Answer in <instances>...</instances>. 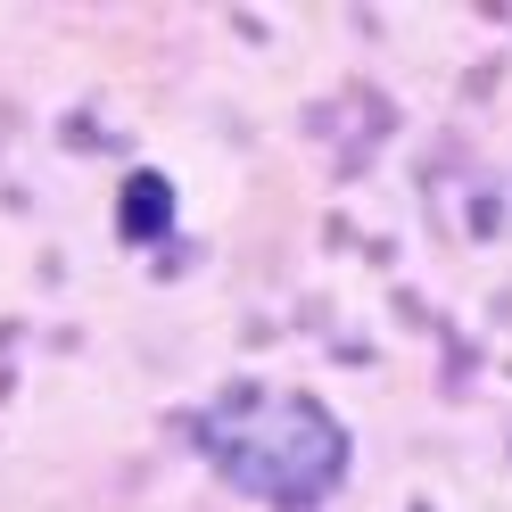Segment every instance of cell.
<instances>
[{"label": "cell", "mask_w": 512, "mask_h": 512, "mask_svg": "<svg viewBox=\"0 0 512 512\" xmlns=\"http://www.w3.org/2000/svg\"><path fill=\"white\" fill-rule=\"evenodd\" d=\"M199 455L256 504L314 512L347 479V430H339V413L314 405L306 389L240 380V389H223L199 413Z\"/></svg>", "instance_id": "1"}, {"label": "cell", "mask_w": 512, "mask_h": 512, "mask_svg": "<svg viewBox=\"0 0 512 512\" xmlns=\"http://www.w3.org/2000/svg\"><path fill=\"white\" fill-rule=\"evenodd\" d=\"M116 223H124V240H141V248L166 240V232H174V182L141 166L133 182H124V199H116Z\"/></svg>", "instance_id": "2"}]
</instances>
